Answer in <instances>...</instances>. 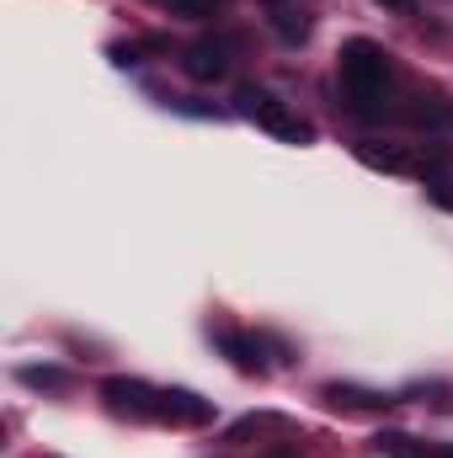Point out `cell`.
Segmentation results:
<instances>
[{
	"mask_svg": "<svg viewBox=\"0 0 453 458\" xmlns=\"http://www.w3.org/2000/svg\"><path fill=\"white\" fill-rule=\"evenodd\" d=\"M337 75H341V97H346V113L357 117H379V97H384V86H389V75H395V59H389V48L384 43H373V38H346L337 54Z\"/></svg>",
	"mask_w": 453,
	"mask_h": 458,
	"instance_id": "obj_1",
	"label": "cell"
},
{
	"mask_svg": "<svg viewBox=\"0 0 453 458\" xmlns=\"http://www.w3.org/2000/svg\"><path fill=\"white\" fill-rule=\"evenodd\" d=\"M235 113L245 117V123H256V128H267L272 139H283V144H315V123L310 117H299L283 97H272L267 86H240L235 91Z\"/></svg>",
	"mask_w": 453,
	"mask_h": 458,
	"instance_id": "obj_2",
	"label": "cell"
},
{
	"mask_svg": "<svg viewBox=\"0 0 453 458\" xmlns=\"http://www.w3.org/2000/svg\"><path fill=\"white\" fill-rule=\"evenodd\" d=\"M102 400L113 416H133V421H160V389L144 384V378H128V373H113L102 378Z\"/></svg>",
	"mask_w": 453,
	"mask_h": 458,
	"instance_id": "obj_3",
	"label": "cell"
},
{
	"mask_svg": "<svg viewBox=\"0 0 453 458\" xmlns=\"http://www.w3.org/2000/svg\"><path fill=\"white\" fill-rule=\"evenodd\" d=\"M229 54H235V48H229L225 38H198V43L182 48V70H187L192 81H225Z\"/></svg>",
	"mask_w": 453,
	"mask_h": 458,
	"instance_id": "obj_4",
	"label": "cell"
},
{
	"mask_svg": "<svg viewBox=\"0 0 453 458\" xmlns=\"http://www.w3.org/2000/svg\"><path fill=\"white\" fill-rule=\"evenodd\" d=\"M160 421H171V427H209L214 421V400H203L192 389H160Z\"/></svg>",
	"mask_w": 453,
	"mask_h": 458,
	"instance_id": "obj_5",
	"label": "cell"
},
{
	"mask_svg": "<svg viewBox=\"0 0 453 458\" xmlns=\"http://www.w3.org/2000/svg\"><path fill=\"white\" fill-rule=\"evenodd\" d=\"M214 346L225 352V357L235 362V368H240V373H251V378H261V373H267L261 336H251V331H235V326H219V331H214Z\"/></svg>",
	"mask_w": 453,
	"mask_h": 458,
	"instance_id": "obj_6",
	"label": "cell"
},
{
	"mask_svg": "<svg viewBox=\"0 0 453 458\" xmlns=\"http://www.w3.org/2000/svg\"><path fill=\"white\" fill-rule=\"evenodd\" d=\"M321 400L331 411H346V416H363V411H389L395 394H379V389H363V384H326Z\"/></svg>",
	"mask_w": 453,
	"mask_h": 458,
	"instance_id": "obj_7",
	"label": "cell"
},
{
	"mask_svg": "<svg viewBox=\"0 0 453 458\" xmlns=\"http://www.w3.org/2000/svg\"><path fill=\"white\" fill-rule=\"evenodd\" d=\"M357 160L373 171H395V176H427V160L411 149H395V144H357Z\"/></svg>",
	"mask_w": 453,
	"mask_h": 458,
	"instance_id": "obj_8",
	"label": "cell"
},
{
	"mask_svg": "<svg viewBox=\"0 0 453 458\" xmlns=\"http://www.w3.org/2000/svg\"><path fill=\"white\" fill-rule=\"evenodd\" d=\"M373 448H379L384 458H432V448H427V443H416L411 432H379V437H373Z\"/></svg>",
	"mask_w": 453,
	"mask_h": 458,
	"instance_id": "obj_9",
	"label": "cell"
},
{
	"mask_svg": "<svg viewBox=\"0 0 453 458\" xmlns=\"http://www.w3.org/2000/svg\"><path fill=\"white\" fill-rule=\"evenodd\" d=\"M267 21H272V32H278L283 43H304V38H310V16H304V11L272 5V16H267Z\"/></svg>",
	"mask_w": 453,
	"mask_h": 458,
	"instance_id": "obj_10",
	"label": "cell"
},
{
	"mask_svg": "<svg viewBox=\"0 0 453 458\" xmlns=\"http://www.w3.org/2000/svg\"><path fill=\"white\" fill-rule=\"evenodd\" d=\"M16 378H21L27 389H64V368H48V362H43V368L27 362V368H16Z\"/></svg>",
	"mask_w": 453,
	"mask_h": 458,
	"instance_id": "obj_11",
	"label": "cell"
},
{
	"mask_svg": "<svg viewBox=\"0 0 453 458\" xmlns=\"http://www.w3.org/2000/svg\"><path fill=\"white\" fill-rule=\"evenodd\" d=\"M166 5H171L176 16H219L229 0H166Z\"/></svg>",
	"mask_w": 453,
	"mask_h": 458,
	"instance_id": "obj_12",
	"label": "cell"
},
{
	"mask_svg": "<svg viewBox=\"0 0 453 458\" xmlns=\"http://www.w3.org/2000/svg\"><path fill=\"white\" fill-rule=\"evenodd\" d=\"M427 198H432L438 208H449V214H453V182H443V176H432V182H427Z\"/></svg>",
	"mask_w": 453,
	"mask_h": 458,
	"instance_id": "obj_13",
	"label": "cell"
},
{
	"mask_svg": "<svg viewBox=\"0 0 453 458\" xmlns=\"http://www.w3.org/2000/svg\"><path fill=\"white\" fill-rule=\"evenodd\" d=\"M379 5H389V11H400V16H416V0H379Z\"/></svg>",
	"mask_w": 453,
	"mask_h": 458,
	"instance_id": "obj_14",
	"label": "cell"
},
{
	"mask_svg": "<svg viewBox=\"0 0 453 458\" xmlns=\"http://www.w3.org/2000/svg\"><path fill=\"white\" fill-rule=\"evenodd\" d=\"M432 458H453V448H449V443H443V448H432Z\"/></svg>",
	"mask_w": 453,
	"mask_h": 458,
	"instance_id": "obj_15",
	"label": "cell"
},
{
	"mask_svg": "<svg viewBox=\"0 0 453 458\" xmlns=\"http://www.w3.org/2000/svg\"><path fill=\"white\" fill-rule=\"evenodd\" d=\"M267 5H283V0H267Z\"/></svg>",
	"mask_w": 453,
	"mask_h": 458,
	"instance_id": "obj_16",
	"label": "cell"
}]
</instances>
